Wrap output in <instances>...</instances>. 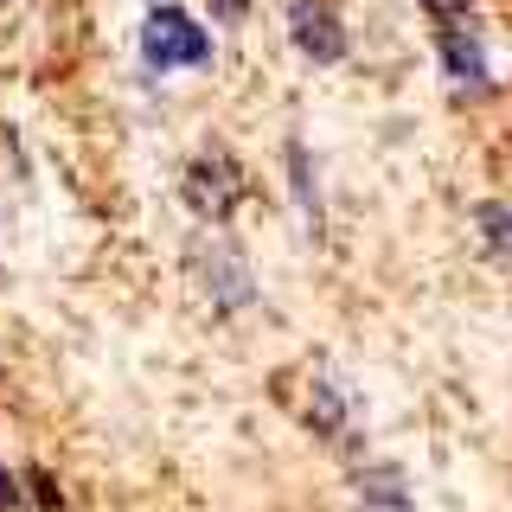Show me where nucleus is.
<instances>
[{"label":"nucleus","mask_w":512,"mask_h":512,"mask_svg":"<svg viewBox=\"0 0 512 512\" xmlns=\"http://www.w3.org/2000/svg\"><path fill=\"white\" fill-rule=\"evenodd\" d=\"M442 71H448V84L468 90V96H480V90L493 84L487 45H480V32H474L468 20H442Z\"/></svg>","instance_id":"5"},{"label":"nucleus","mask_w":512,"mask_h":512,"mask_svg":"<svg viewBox=\"0 0 512 512\" xmlns=\"http://www.w3.org/2000/svg\"><path fill=\"white\" fill-rule=\"evenodd\" d=\"M0 512H13V480L0 474Z\"/></svg>","instance_id":"11"},{"label":"nucleus","mask_w":512,"mask_h":512,"mask_svg":"<svg viewBox=\"0 0 512 512\" xmlns=\"http://www.w3.org/2000/svg\"><path fill=\"white\" fill-rule=\"evenodd\" d=\"M212 13H218L224 26H237V20H244V13H250V0H212Z\"/></svg>","instance_id":"10"},{"label":"nucleus","mask_w":512,"mask_h":512,"mask_svg":"<svg viewBox=\"0 0 512 512\" xmlns=\"http://www.w3.org/2000/svg\"><path fill=\"white\" fill-rule=\"evenodd\" d=\"M192 282H199V295L212 301L218 314H237L256 301V276L244 263V250L231 244V237H199L192 244Z\"/></svg>","instance_id":"2"},{"label":"nucleus","mask_w":512,"mask_h":512,"mask_svg":"<svg viewBox=\"0 0 512 512\" xmlns=\"http://www.w3.org/2000/svg\"><path fill=\"white\" fill-rule=\"evenodd\" d=\"M288 180H295V199H301V224L320 237V186H314V167H308L301 141H288Z\"/></svg>","instance_id":"9"},{"label":"nucleus","mask_w":512,"mask_h":512,"mask_svg":"<svg viewBox=\"0 0 512 512\" xmlns=\"http://www.w3.org/2000/svg\"><path fill=\"white\" fill-rule=\"evenodd\" d=\"M141 58L154 64V71H199L205 58H212V39H205V26L192 20L180 7H148V20H141Z\"/></svg>","instance_id":"1"},{"label":"nucleus","mask_w":512,"mask_h":512,"mask_svg":"<svg viewBox=\"0 0 512 512\" xmlns=\"http://www.w3.org/2000/svg\"><path fill=\"white\" fill-rule=\"evenodd\" d=\"M474 224H480V244H487L493 263H512V205H500V199L474 205Z\"/></svg>","instance_id":"8"},{"label":"nucleus","mask_w":512,"mask_h":512,"mask_svg":"<svg viewBox=\"0 0 512 512\" xmlns=\"http://www.w3.org/2000/svg\"><path fill=\"white\" fill-rule=\"evenodd\" d=\"M359 506L365 512H416L410 487H404V468H397V461H372V468L359 474Z\"/></svg>","instance_id":"6"},{"label":"nucleus","mask_w":512,"mask_h":512,"mask_svg":"<svg viewBox=\"0 0 512 512\" xmlns=\"http://www.w3.org/2000/svg\"><path fill=\"white\" fill-rule=\"evenodd\" d=\"M288 39L308 64H340L346 58V26L327 0H288Z\"/></svg>","instance_id":"4"},{"label":"nucleus","mask_w":512,"mask_h":512,"mask_svg":"<svg viewBox=\"0 0 512 512\" xmlns=\"http://www.w3.org/2000/svg\"><path fill=\"white\" fill-rule=\"evenodd\" d=\"M346 423H352V397H346L333 378H314V397H308V429L333 442V436H346Z\"/></svg>","instance_id":"7"},{"label":"nucleus","mask_w":512,"mask_h":512,"mask_svg":"<svg viewBox=\"0 0 512 512\" xmlns=\"http://www.w3.org/2000/svg\"><path fill=\"white\" fill-rule=\"evenodd\" d=\"M180 192H186V205L199 218H231L237 212V199H244V167H237L224 148H205V154H192V167H186V180H180Z\"/></svg>","instance_id":"3"}]
</instances>
